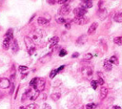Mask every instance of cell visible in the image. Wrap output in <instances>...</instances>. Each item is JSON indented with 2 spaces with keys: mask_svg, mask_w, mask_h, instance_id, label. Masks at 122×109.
Segmentation results:
<instances>
[{
  "mask_svg": "<svg viewBox=\"0 0 122 109\" xmlns=\"http://www.w3.org/2000/svg\"><path fill=\"white\" fill-rule=\"evenodd\" d=\"M39 96V92L36 91L34 88H30L25 94H24L23 98H22V100L24 101L26 99L27 100H34L37 99V97Z\"/></svg>",
  "mask_w": 122,
  "mask_h": 109,
  "instance_id": "cell-1",
  "label": "cell"
},
{
  "mask_svg": "<svg viewBox=\"0 0 122 109\" xmlns=\"http://www.w3.org/2000/svg\"><path fill=\"white\" fill-rule=\"evenodd\" d=\"M25 42H26V46H27V49H28V52L30 55H33L36 49L35 47V43H34V41L30 38V37H25Z\"/></svg>",
  "mask_w": 122,
  "mask_h": 109,
  "instance_id": "cell-2",
  "label": "cell"
},
{
  "mask_svg": "<svg viewBox=\"0 0 122 109\" xmlns=\"http://www.w3.org/2000/svg\"><path fill=\"white\" fill-rule=\"evenodd\" d=\"M93 71L90 66H85V67L82 68V76L86 79L90 80L93 77Z\"/></svg>",
  "mask_w": 122,
  "mask_h": 109,
  "instance_id": "cell-3",
  "label": "cell"
},
{
  "mask_svg": "<svg viewBox=\"0 0 122 109\" xmlns=\"http://www.w3.org/2000/svg\"><path fill=\"white\" fill-rule=\"evenodd\" d=\"M34 88L36 90V91H38V92H40V91H43L44 90V88H45V80L43 79V78H36V81H35V84H34Z\"/></svg>",
  "mask_w": 122,
  "mask_h": 109,
  "instance_id": "cell-4",
  "label": "cell"
},
{
  "mask_svg": "<svg viewBox=\"0 0 122 109\" xmlns=\"http://www.w3.org/2000/svg\"><path fill=\"white\" fill-rule=\"evenodd\" d=\"M72 22L77 25H84L86 23L89 22V18L85 17V16H81V17H75L72 19Z\"/></svg>",
  "mask_w": 122,
  "mask_h": 109,
  "instance_id": "cell-5",
  "label": "cell"
},
{
  "mask_svg": "<svg viewBox=\"0 0 122 109\" xmlns=\"http://www.w3.org/2000/svg\"><path fill=\"white\" fill-rule=\"evenodd\" d=\"M86 13H87V11L85 10V9H83V8H76L75 10H74V13H75V15H76V17H81V16H84L85 14H86Z\"/></svg>",
  "mask_w": 122,
  "mask_h": 109,
  "instance_id": "cell-6",
  "label": "cell"
},
{
  "mask_svg": "<svg viewBox=\"0 0 122 109\" xmlns=\"http://www.w3.org/2000/svg\"><path fill=\"white\" fill-rule=\"evenodd\" d=\"M30 38L34 41V43L37 42V41H39L42 38V33L40 31H35V32H34L32 34V37H30Z\"/></svg>",
  "mask_w": 122,
  "mask_h": 109,
  "instance_id": "cell-7",
  "label": "cell"
},
{
  "mask_svg": "<svg viewBox=\"0 0 122 109\" xmlns=\"http://www.w3.org/2000/svg\"><path fill=\"white\" fill-rule=\"evenodd\" d=\"M58 12H59L60 15L69 14V13L71 12V7H70V5H63V6H61V8L59 9Z\"/></svg>",
  "mask_w": 122,
  "mask_h": 109,
  "instance_id": "cell-8",
  "label": "cell"
},
{
  "mask_svg": "<svg viewBox=\"0 0 122 109\" xmlns=\"http://www.w3.org/2000/svg\"><path fill=\"white\" fill-rule=\"evenodd\" d=\"M11 85V82L9 79L7 78H0V87L1 88H9Z\"/></svg>",
  "mask_w": 122,
  "mask_h": 109,
  "instance_id": "cell-9",
  "label": "cell"
},
{
  "mask_svg": "<svg viewBox=\"0 0 122 109\" xmlns=\"http://www.w3.org/2000/svg\"><path fill=\"white\" fill-rule=\"evenodd\" d=\"M93 7V1H90V0H84V1L81 2V8L83 9H89Z\"/></svg>",
  "mask_w": 122,
  "mask_h": 109,
  "instance_id": "cell-10",
  "label": "cell"
},
{
  "mask_svg": "<svg viewBox=\"0 0 122 109\" xmlns=\"http://www.w3.org/2000/svg\"><path fill=\"white\" fill-rule=\"evenodd\" d=\"M87 42V35H81L77 40H76V43L78 45H82V44H85V43Z\"/></svg>",
  "mask_w": 122,
  "mask_h": 109,
  "instance_id": "cell-11",
  "label": "cell"
},
{
  "mask_svg": "<svg viewBox=\"0 0 122 109\" xmlns=\"http://www.w3.org/2000/svg\"><path fill=\"white\" fill-rule=\"evenodd\" d=\"M10 45H11V39L5 37L4 40H3V48H4L5 50H8L9 47H10Z\"/></svg>",
  "mask_w": 122,
  "mask_h": 109,
  "instance_id": "cell-12",
  "label": "cell"
},
{
  "mask_svg": "<svg viewBox=\"0 0 122 109\" xmlns=\"http://www.w3.org/2000/svg\"><path fill=\"white\" fill-rule=\"evenodd\" d=\"M104 69H105L107 72H109V71H111V70L113 69L112 63H111L110 61H108V60H105V61H104Z\"/></svg>",
  "mask_w": 122,
  "mask_h": 109,
  "instance_id": "cell-13",
  "label": "cell"
},
{
  "mask_svg": "<svg viewBox=\"0 0 122 109\" xmlns=\"http://www.w3.org/2000/svg\"><path fill=\"white\" fill-rule=\"evenodd\" d=\"M58 37L57 36H55V37H53L51 40H50V48H53L54 46H55L57 43H58Z\"/></svg>",
  "mask_w": 122,
  "mask_h": 109,
  "instance_id": "cell-14",
  "label": "cell"
},
{
  "mask_svg": "<svg viewBox=\"0 0 122 109\" xmlns=\"http://www.w3.org/2000/svg\"><path fill=\"white\" fill-rule=\"evenodd\" d=\"M108 95V89L106 88V87H102V88L100 89V96H101V99H105Z\"/></svg>",
  "mask_w": 122,
  "mask_h": 109,
  "instance_id": "cell-15",
  "label": "cell"
},
{
  "mask_svg": "<svg viewBox=\"0 0 122 109\" xmlns=\"http://www.w3.org/2000/svg\"><path fill=\"white\" fill-rule=\"evenodd\" d=\"M37 22H38L39 25H46V24L49 23V19H46L44 17H38Z\"/></svg>",
  "mask_w": 122,
  "mask_h": 109,
  "instance_id": "cell-16",
  "label": "cell"
},
{
  "mask_svg": "<svg viewBox=\"0 0 122 109\" xmlns=\"http://www.w3.org/2000/svg\"><path fill=\"white\" fill-rule=\"evenodd\" d=\"M96 28H97V23H93L91 26H90V28H89V30H88V34L89 35H91V34H93L95 30H96Z\"/></svg>",
  "mask_w": 122,
  "mask_h": 109,
  "instance_id": "cell-17",
  "label": "cell"
},
{
  "mask_svg": "<svg viewBox=\"0 0 122 109\" xmlns=\"http://www.w3.org/2000/svg\"><path fill=\"white\" fill-rule=\"evenodd\" d=\"M18 49H19V47H18V44H17V41L14 39V40L13 41V43H12V50L15 53V52L18 51Z\"/></svg>",
  "mask_w": 122,
  "mask_h": 109,
  "instance_id": "cell-18",
  "label": "cell"
},
{
  "mask_svg": "<svg viewBox=\"0 0 122 109\" xmlns=\"http://www.w3.org/2000/svg\"><path fill=\"white\" fill-rule=\"evenodd\" d=\"M114 19L116 22H122V13H117L114 16Z\"/></svg>",
  "mask_w": 122,
  "mask_h": 109,
  "instance_id": "cell-19",
  "label": "cell"
},
{
  "mask_svg": "<svg viewBox=\"0 0 122 109\" xmlns=\"http://www.w3.org/2000/svg\"><path fill=\"white\" fill-rule=\"evenodd\" d=\"M13 35V29H9V30L7 31V33H6V36H5V37H7V38H9V39L12 40Z\"/></svg>",
  "mask_w": 122,
  "mask_h": 109,
  "instance_id": "cell-20",
  "label": "cell"
},
{
  "mask_svg": "<svg viewBox=\"0 0 122 109\" xmlns=\"http://www.w3.org/2000/svg\"><path fill=\"white\" fill-rule=\"evenodd\" d=\"M110 62H111V63H114V64H115V65H117V64H118L117 57H116V56H112L111 58H110Z\"/></svg>",
  "mask_w": 122,
  "mask_h": 109,
  "instance_id": "cell-21",
  "label": "cell"
},
{
  "mask_svg": "<svg viewBox=\"0 0 122 109\" xmlns=\"http://www.w3.org/2000/svg\"><path fill=\"white\" fill-rule=\"evenodd\" d=\"M60 97H61V94H60V93H54V94H52V99H53L55 101L58 100L60 99Z\"/></svg>",
  "mask_w": 122,
  "mask_h": 109,
  "instance_id": "cell-22",
  "label": "cell"
},
{
  "mask_svg": "<svg viewBox=\"0 0 122 109\" xmlns=\"http://www.w3.org/2000/svg\"><path fill=\"white\" fill-rule=\"evenodd\" d=\"M114 42L115 43L116 45H122V36L115 37V38L114 39Z\"/></svg>",
  "mask_w": 122,
  "mask_h": 109,
  "instance_id": "cell-23",
  "label": "cell"
},
{
  "mask_svg": "<svg viewBox=\"0 0 122 109\" xmlns=\"http://www.w3.org/2000/svg\"><path fill=\"white\" fill-rule=\"evenodd\" d=\"M56 22H57V23H59V24H65L66 19H65V18H63L62 16H61V17H60V16H57V17H56Z\"/></svg>",
  "mask_w": 122,
  "mask_h": 109,
  "instance_id": "cell-24",
  "label": "cell"
},
{
  "mask_svg": "<svg viewBox=\"0 0 122 109\" xmlns=\"http://www.w3.org/2000/svg\"><path fill=\"white\" fill-rule=\"evenodd\" d=\"M25 109H38V105L35 104V103H31V104H29Z\"/></svg>",
  "mask_w": 122,
  "mask_h": 109,
  "instance_id": "cell-25",
  "label": "cell"
},
{
  "mask_svg": "<svg viewBox=\"0 0 122 109\" xmlns=\"http://www.w3.org/2000/svg\"><path fill=\"white\" fill-rule=\"evenodd\" d=\"M50 57H51V55H47V56H45L44 57H42V59H40V61L43 62V63H45V62H47V61L50 60Z\"/></svg>",
  "mask_w": 122,
  "mask_h": 109,
  "instance_id": "cell-26",
  "label": "cell"
},
{
  "mask_svg": "<svg viewBox=\"0 0 122 109\" xmlns=\"http://www.w3.org/2000/svg\"><path fill=\"white\" fill-rule=\"evenodd\" d=\"M96 108V103H89L86 106V109H95Z\"/></svg>",
  "mask_w": 122,
  "mask_h": 109,
  "instance_id": "cell-27",
  "label": "cell"
},
{
  "mask_svg": "<svg viewBox=\"0 0 122 109\" xmlns=\"http://www.w3.org/2000/svg\"><path fill=\"white\" fill-rule=\"evenodd\" d=\"M93 58V55L92 54H86L85 56H84V59L85 60H90V59H92Z\"/></svg>",
  "mask_w": 122,
  "mask_h": 109,
  "instance_id": "cell-28",
  "label": "cell"
},
{
  "mask_svg": "<svg viewBox=\"0 0 122 109\" xmlns=\"http://www.w3.org/2000/svg\"><path fill=\"white\" fill-rule=\"evenodd\" d=\"M18 70H19L20 72L28 71V67H27V66H23V65H22V66H19V67H18Z\"/></svg>",
  "mask_w": 122,
  "mask_h": 109,
  "instance_id": "cell-29",
  "label": "cell"
},
{
  "mask_svg": "<svg viewBox=\"0 0 122 109\" xmlns=\"http://www.w3.org/2000/svg\"><path fill=\"white\" fill-rule=\"evenodd\" d=\"M91 85H92V87H93L94 90L97 88V83H96L95 80H92V81H91Z\"/></svg>",
  "mask_w": 122,
  "mask_h": 109,
  "instance_id": "cell-30",
  "label": "cell"
},
{
  "mask_svg": "<svg viewBox=\"0 0 122 109\" xmlns=\"http://www.w3.org/2000/svg\"><path fill=\"white\" fill-rule=\"evenodd\" d=\"M56 74H57V71H56L55 69V70H53V71L51 72V74H50V78H54L55 77V75H56Z\"/></svg>",
  "mask_w": 122,
  "mask_h": 109,
  "instance_id": "cell-31",
  "label": "cell"
},
{
  "mask_svg": "<svg viewBox=\"0 0 122 109\" xmlns=\"http://www.w3.org/2000/svg\"><path fill=\"white\" fill-rule=\"evenodd\" d=\"M66 55H67V51L64 50V49H62V50L60 51V53H59V56H60V57H64V56H66Z\"/></svg>",
  "mask_w": 122,
  "mask_h": 109,
  "instance_id": "cell-32",
  "label": "cell"
},
{
  "mask_svg": "<svg viewBox=\"0 0 122 109\" xmlns=\"http://www.w3.org/2000/svg\"><path fill=\"white\" fill-rule=\"evenodd\" d=\"M96 83H98V84H100V85H103V84H104V79H103L102 78H99L98 80L96 81Z\"/></svg>",
  "mask_w": 122,
  "mask_h": 109,
  "instance_id": "cell-33",
  "label": "cell"
},
{
  "mask_svg": "<svg viewBox=\"0 0 122 109\" xmlns=\"http://www.w3.org/2000/svg\"><path fill=\"white\" fill-rule=\"evenodd\" d=\"M108 109H121V107H119V106H117V105H112V106H110Z\"/></svg>",
  "mask_w": 122,
  "mask_h": 109,
  "instance_id": "cell-34",
  "label": "cell"
},
{
  "mask_svg": "<svg viewBox=\"0 0 122 109\" xmlns=\"http://www.w3.org/2000/svg\"><path fill=\"white\" fill-rule=\"evenodd\" d=\"M43 109H51V106L49 104H47V103H45L44 106H43Z\"/></svg>",
  "mask_w": 122,
  "mask_h": 109,
  "instance_id": "cell-35",
  "label": "cell"
},
{
  "mask_svg": "<svg viewBox=\"0 0 122 109\" xmlns=\"http://www.w3.org/2000/svg\"><path fill=\"white\" fill-rule=\"evenodd\" d=\"M78 56H79V54H78V53H74V54H72V57H74V58H75V57H77Z\"/></svg>",
  "mask_w": 122,
  "mask_h": 109,
  "instance_id": "cell-36",
  "label": "cell"
},
{
  "mask_svg": "<svg viewBox=\"0 0 122 109\" xmlns=\"http://www.w3.org/2000/svg\"><path fill=\"white\" fill-rule=\"evenodd\" d=\"M65 27H66V29H71V23H66L65 24Z\"/></svg>",
  "mask_w": 122,
  "mask_h": 109,
  "instance_id": "cell-37",
  "label": "cell"
},
{
  "mask_svg": "<svg viewBox=\"0 0 122 109\" xmlns=\"http://www.w3.org/2000/svg\"><path fill=\"white\" fill-rule=\"evenodd\" d=\"M63 69H64V66H60L56 71H57V73H58V72H60V71H61V70H63Z\"/></svg>",
  "mask_w": 122,
  "mask_h": 109,
  "instance_id": "cell-38",
  "label": "cell"
},
{
  "mask_svg": "<svg viewBox=\"0 0 122 109\" xmlns=\"http://www.w3.org/2000/svg\"><path fill=\"white\" fill-rule=\"evenodd\" d=\"M49 3L50 4H55V3H56V1H49Z\"/></svg>",
  "mask_w": 122,
  "mask_h": 109,
  "instance_id": "cell-39",
  "label": "cell"
},
{
  "mask_svg": "<svg viewBox=\"0 0 122 109\" xmlns=\"http://www.w3.org/2000/svg\"><path fill=\"white\" fill-rule=\"evenodd\" d=\"M19 109H25V108H24V107H20Z\"/></svg>",
  "mask_w": 122,
  "mask_h": 109,
  "instance_id": "cell-40",
  "label": "cell"
}]
</instances>
